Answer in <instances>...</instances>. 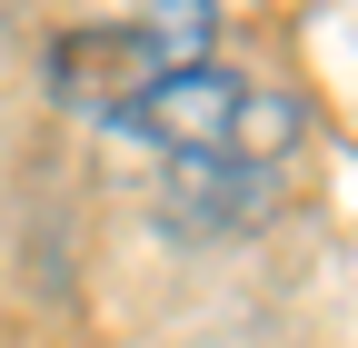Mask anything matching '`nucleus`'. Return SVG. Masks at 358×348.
<instances>
[{
    "instance_id": "2",
    "label": "nucleus",
    "mask_w": 358,
    "mask_h": 348,
    "mask_svg": "<svg viewBox=\"0 0 358 348\" xmlns=\"http://www.w3.org/2000/svg\"><path fill=\"white\" fill-rule=\"evenodd\" d=\"M219 50V20L209 10H129V20H90L50 40V90L90 119H120L140 90H159L169 70H189Z\"/></svg>"
},
{
    "instance_id": "1",
    "label": "nucleus",
    "mask_w": 358,
    "mask_h": 348,
    "mask_svg": "<svg viewBox=\"0 0 358 348\" xmlns=\"http://www.w3.org/2000/svg\"><path fill=\"white\" fill-rule=\"evenodd\" d=\"M110 129L120 140H150L179 169H209V180H268V169L299 150L308 110L289 90H268V80L229 70V60H189V70H169L159 90H140Z\"/></svg>"
}]
</instances>
